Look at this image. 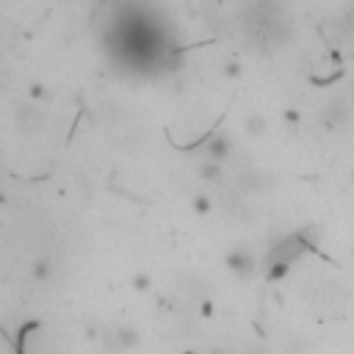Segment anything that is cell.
<instances>
[{
	"label": "cell",
	"instance_id": "obj_1",
	"mask_svg": "<svg viewBox=\"0 0 354 354\" xmlns=\"http://www.w3.org/2000/svg\"><path fill=\"white\" fill-rule=\"evenodd\" d=\"M103 340L108 343V348H122V351H127V348H136V346H138L141 335H138L133 326H116L114 332H105Z\"/></svg>",
	"mask_w": 354,
	"mask_h": 354
},
{
	"label": "cell",
	"instance_id": "obj_2",
	"mask_svg": "<svg viewBox=\"0 0 354 354\" xmlns=\"http://www.w3.org/2000/svg\"><path fill=\"white\" fill-rule=\"evenodd\" d=\"M227 266H230V271H236V274L244 277V280H249V277L255 274V258H252L247 249L230 252V255H227Z\"/></svg>",
	"mask_w": 354,
	"mask_h": 354
},
{
	"label": "cell",
	"instance_id": "obj_3",
	"mask_svg": "<svg viewBox=\"0 0 354 354\" xmlns=\"http://www.w3.org/2000/svg\"><path fill=\"white\" fill-rule=\"evenodd\" d=\"M208 158L214 160V163H219V160H225L227 155H230V141L225 138V136H216V138H211L208 141Z\"/></svg>",
	"mask_w": 354,
	"mask_h": 354
},
{
	"label": "cell",
	"instance_id": "obj_4",
	"mask_svg": "<svg viewBox=\"0 0 354 354\" xmlns=\"http://www.w3.org/2000/svg\"><path fill=\"white\" fill-rule=\"evenodd\" d=\"M50 274H53V263H50L48 258H39V260L31 266V277H34V282H48V280H50Z\"/></svg>",
	"mask_w": 354,
	"mask_h": 354
},
{
	"label": "cell",
	"instance_id": "obj_5",
	"mask_svg": "<svg viewBox=\"0 0 354 354\" xmlns=\"http://www.w3.org/2000/svg\"><path fill=\"white\" fill-rule=\"evenodd\" d=\"M194 211H197V214H211V200H208L205 194H200V197L194 200Z\"/></svg>",
	"mask_w": 354,
	"mask_h": 354
},
{
	"label": "cell",
	"instance_id": "obj_6",
	"mask_svg": "<svg viewBox=\"0 0 354 354\" xmlns=\"http://www.w3.org/2000/svg\"><path fill=\"white\" fill-rule=\"evenodd\" d=\"M133 288H136V291H147V288H149V277H147V274H136V277H133Z\"/></svg>",
	"mask_w": 354,
	"mask_h": 354
},
{
	"label": "cell",
	"instance_id": "obj_7",
	"mask_svg": "<svg viewBox=\"0 0 354 354\" xmlns=\"http://www.w3.org/2000/svg\"><path fill=\"white\" fill-rule=\"evenodd\" d=\"M247 127H249V130H252V133H260V130H263V127H266V122H263V119H260V116H255V119H249V125H247Z\"/></svg>",
	"mask_w": 354,
	"mask_h": 354
}]
</instances>
